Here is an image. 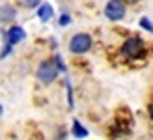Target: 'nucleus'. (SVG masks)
Segmentation results:
<instances>
[{
  "label": "nucleus",
  "mask_w": 153,
  "mask_h": 140,
  "mask_svg": "<svg viewBox=\"0 0 153 140\" xmlns=\"http://www.w3.org/2000/svg\"><path fill=\"white\" fill-rule=\"evenodd\" d=\"M90 47H91V37L88 34H76V36H73V39L69 43V49L75 54L86 52V51H90Z\"/></svg>",
  "instance_id": "f257e3e1"
},
{
  "label": "nucleus",
  "mask_w": 153,
  "mask_h": 140,
  "mask_svg": "<svg viewBox=\"0 0 153 140\" xmlns=\"http://www.w3.org/2000/svg\"><path fill=\"white\" fill-rule=\"evenodd\" d=\"M121 52H123L127 58H138L140 54L144 52V43L138 39V37H131V39H127L123 43Z\"/></svg>",
  "instance_id": "f03ea898"
},
{
  "label": "nucleus",
  "mask_w": 153,
  "mask_h": 140,
  "mask_svg": "<svg viewBox=\"0 0 153 140\" xmlns=\"http://www.w3.org/2000/svg\"><path fill=\"white\" fill-rule=\"evenodd\" d=\"M58 75V67L52 64V62H43V64L39 66V69H37V79H39L43 84H49L56 79Z\"/></svg>",
  "instance_id": "7ed1b4c3"
},
{
  "label": "nucleus",
  "mask_w": 153,
  "mask_h": 140,
  "mask_svg": "<svg viewBox=\"0 0 153 140\" xmlns=\"http://www.w3.org/2000/svg\"><path fill=\"white\" fill-rule=\"evenodd\" d=\"M105 13L110 21H120V19H123V15H125V4L121 2V0H110L105 7Z\"/></svg>",
  "instance_id": "20e7f679"
},
{
  "label": "nucleus",
  "mask_w": 153,
  "mask_h": 140,
  "mask_svg": "<svg viewBox=\"0 0 153 140\" xmlns=\"http://www.w3.org/2000/svg\"><path fill=\"white\" fill-rule=\"evenodd\" d=\"M6 37H7V45L11 47V45H15V43H19V41L25 39V30H22L21 26H13V28L7 30Z\"/></svg>",
  "instance_id": "39448f33"
},
{
  "label": "nucleus",
  "mask_w": 153,
  "mask_h": 140,
  "mask_svg": "<svg viewBox=\"0 0 153 140\" xmlns=\"http://www.w3.org/2000/svg\"><path fill=\"white\" fill-rule=\"evenodd\" d=\"M13 19H15V7H11V6L0 7V21L7 22V21H13Z\"/></svg>",
  "instance_id": "423d86ee"
},
{
  "label": "nucleus",
  "mask_w": 153,
  "mask_h": 140,
  "mask_svg": "<svg viewBox=\"0 0 153 140\" xmlns=\"http://www.w3.org/2000/svg\"><path fill=\"white\" fill-rule=\"evenodd\" d=\"M37 15H39L41 21H49V19L52 17V7H51L49 4H43V6L39 7V11H37Z\"/></svg>",
  "instance_id": "0eeeda50"
},
{
  "label": "nucleus",
  "mask_w": 153,
  "mask_h": 140,
  "mask_svg": "<svg viewBox=\"0 0 153 140\" xmlns=\"http://www.w3.org/2000/svg\"><path fill=\"white\" fill-rule=\"evenodd\" d=\"M73 133H75V136H80V138H84V136L88 135V131L84 129V127L80 125L79 121H75V123H73Z\"/></svg>",
  "instance_id": "6e6552de"
},
{
  "label": "nucleus",
  "mask_w": 153,
  "mask_h": 140,
  "mask_svg": "<svg viewBox=\"0 0 153 140\" xmlns=\"http://www.w3.org/2000/svg\"><path fill=\"white\" fill-rule=\"evenodd\" d=\"M140 25H142L144 28H146V30H149V32H153V25H151V22H149L148 19H142V21H140Z\"/></svg>",
  "instance_id": "1a4fd4ad"
},
{
  "label": "nucleus",
  "mask_w": 153,
  "mask_h": 140,
  "mask_svg": "<svg viewBox=\"0 0 153 140\" xmlns=\"http://www.w3.org/2000/svg\"><path fill=\"white\" fill-rule=\"evenodd\" d=\"M39 2H41V0H25V4H26L28 7H34V6H37Z\"/></svg>",
  "instance_id": "9d476101"
},
{
  "label": "nucleus",
  "mask_w": 153,
  "mask_h": 140,
  "mask_svg": "<svg viewBox=\"0 0 153 140\" xmlns=\"http://www.w3.org/2000/svg\"><path fill=\"white\" fill-rule=\"evenodd\" d=\"M67 22H69V17H67V15H65V17H62V19H60V25H67Z\"/></svg>",
  "instance_id": "9b49d317"
},
{
  "label": "nucleus",
  "mask_w": 153,
  "mask_h": 140,
  "mask_svg": "<svg viewBox=\"0 0 153 140\" xmlns=\"http://www.w3.org/2000/svg\"><path fill=\"white\" fill-rule=\"evenodd\" d=\"M149 116H151V118H153V103L149 105Z\"/></svg>",
  "instance_id": "f8f14e48"
},
{
  "label": "nucleus",
  "mask_w": 153,
  "mask_h": 140,
  "mask_svg": "<svg viewBox=\"0 0 153 140\" xmlns=\"http://www.w3.org/2000/svg\"><path fill=\"white\" fill-rule=\"evenodd\" d=\"M2 112H4V108H2V105H0V116H2Z\"/></svg>",
  "instance_id": "ddd939ff"
}]
</instances>
